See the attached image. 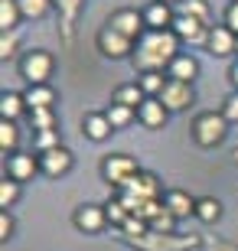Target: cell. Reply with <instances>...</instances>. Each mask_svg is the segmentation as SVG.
Returning a JSON list of instances; mask_svg holds the SVG:
<instances>
[{
  "label": "cell",
  "instance_id": "cell-27",
  "mask_svg": "<svg viewBox=\"0 0 238 251\" xmlns=\"http://www.w3.org/2000/svg\"><path fill=\"white\" fill-rule=\"evenodd\" d=\"M53 3L55 0H17V7H20V13L26 20H43L53 10Z\"/></svg>",
  "mask_w": 238,
  "mask_h": 251
},
{
  "label": "cell",
  "instance_id": "cell-20",
  "mask_svg": "<svg viewBox=\"0 0 238 251\" xmlns=\"http://www.w3.org/2000/svg\"><path fill=\"white\" fill-rule=\"evenodd\" d=\"M166 75H170L173 82H186V85H192V78L199 75V62H196L192 56H186V52H180V56L170 62Z\"/></svg>",
  "mask_w": 238,
  "mask_h": 251
},
{
  "label": "cell",
  "instance_id": "cell-3",
  "mask_svg": "<svg viewBox=\"0 0 238 251\" xmlns=\"http://www.w3.org/2000/svg\"><path fill=\"white\" fill-rule=\"evenodd\" d=\"M137 251H192L199 245V235H180V232H147L144 238L131 242Z\"/></svg>",
  "mask_w": 238,
  "mask_h": 251
},
{
  "label": "cell",
  "instance_id": "cell-6",
  "mask_svg": "<svg viewBox=\"0 0 238 251\" xmlns=\"http://www.w3.org/2000/svg\"><path fill=\"white\" fill-rule=\"evenodd\" d=\"M20 75H23L29 85H49V75H53V56H49L46 49H29L26 56L20 59Z\"/></svg>",
  "mask_w": 238,
  "mask_h": 251
},
{
  "label": "cell",
  "instance_id": "cell-44",
  "mask_svg": "<svg viewBox=\"0 0 238 251\" xmlns=\"http://www.w3.org/2000/svg\"><path fill=\"white\" fill-rule=\"evenodd\" d=\"M235 153H238V150H235ZM235 163H238V157H235Z\"/></svg>",
  "mask_w": 238,
  "mask_h": 251
},
{
  "label": "cell",
  "instance_id": "cell-36",
  "mask_svg": "<svg viewBox=\"0 0 238 251\" xmlns=\"http://www.w3.org/2000/svg\"><path fill=\"white\" fill-rule=\"evenodd\" d=\"M36 147H39V153H43V150H53V147H62V144H59V130H39Z\"/></svg>",
  "mask_w": 238,
  "mask_h": 251
},
{
  "label": "cell",
  "instance_id": "cell-23",
  "mask_svg": "<svg viewBox=\"0 0 238 251\" xmlns=\"http://www.w3.org/2000/svg\"><path fill=\"white\" fill-rule=\"evenodd\" d=\"M23 111H26L23 95H17V92H3L0 95V118H3V121H17Z\"/></svg>",
  "mask_w": 238,
  "mask_h": 251
},
{
  "label": "cell",
  "instance_id": "cell-40",
  "mask_svg": "<svg viewBox=\"0 0 238 251\" xmlns=\"http://www.w3.org/2000/svg\"><path fill=\"white\" fill-rule=\"evenodd\" d=\"M222 114H225V121H229V124H238V92L225 101V111H222Z\"/></svg>",
  "mask_w": 238,
  "mask_h": 251
},
{
  "label": "cell",
  "instance_id": "cell-22",
  "mask_svg": "<svg viewBox=\"0 0 238 251\" xmlns=\"http://www.w3.org/2000/svg\"><path fill=\"white\" fill-rule=\"evenodd\" d=\"M111 101L128 104V108H134V111H137L140 104L147 101V95H144V88H140L137 82H124V85H118V88H114V95H111Z\"/></svg>",
  "mask_w": 238,
  "mask_h": 251
},
{
  "label": "cell",
  "instance_id": "cell-13",
  "mask_svg": "<svg viewBox=\"0 0 238 251\" xmlns=\"http://www.w3.org/2000/svg\"><path fill=\"white\" fill-rule=\"evenodd\" d=\"M36 173H39V157H33V153H13V157H7V176L10 179L26 183Z\"/></svg>",
  "mask_w": 238,
  "mask_h": 251
},
{
  "label": "cell",
  "instance_id": "cell-29",
  "mask_svg": "<svg viewBox=\"0 0 238 251\" xmlns=\"http://www.w3.org/2000/svg\"><path fill=\"white\" fill-rule=\"evenodd\" d=\"M137 85L144 88V95H147V98H157V95L163 92L166 78H163L160 72H147V75H140V78H137Z\"/></svg>",
  "mask_w": 238,
  "mask_h": 251
},
{
  "label": "cell",
  "instance_id": "cell-14",
  "mask_svg": "<svg viewBox=\"0 0 238 251\" xmlns=\"http://www.w3.org/2000/svg\"><path fill=\"white\" fill-rule=\"evenodd\" d=\"M206 46H209L212 56H232L238 49V36L232 33L225 23H219V26L209 29V39H206Z\"/></svg>",
  "mask_w": 238,
  "mask_h": 251
},
{
  "label": "cell",
  "instance_id": "cell-4",
  "mask_svg": "<svg viewBox=\"0 0 238 251\" xmlns=\"http://www.w3.org/2000/svg\"><path fill=\"white\" fill-rule=\"evenodd\" d=\"M225 134H229V121H225V114H219V111L196 114V121H192V140H196L199 147H215Z\"/></svg>",
  "mask_w": 238,
  "mask_h": 251
},
{
  "label": "cell",
  "instance_id": "cell-30",
  "mask_svg": "<svg viewBox=\"0 0 238 251\" xmlns=\"http://www.w3.org/2000/svg\"><path fill=\"white\" fill-rule=\"evenodd\" d=\"M180 13H186V17H196L199 23H206V26L212 29V23H209V7H206V0H186L183 7H180Z\"/></svg>",
  "mask_w": 238,
  "mask_h": 251
},
{
  "label": "cell",
  "instance_id": "cell-16",
  "mask_svg": "<svg viewBox=\"0 0 238 251\" xmlns=\"http://www.w3.org/2000/svg\"><path fill=\"white\" fill-rule=\"evenodd\" d=\"M23 101H26V111H46V108H55L59 95L53 85H29L23 92Z\"/></svg>",
  "mask_w": 238,
  "mask_h": 251
},
{
  "label": "cell",
  "instance_id": "cell-2",
  "mask_svg": "<svg viewBox=\"0 0 238 251\" xmlns=\"http://www.w3.org/2000/svg\"><path fill=\"white\" fill-rule=\"evenodd\" d=\"M160 193H163V183H160V176H157V173H147V170H140L137 176H134L128 186L121 189L118 199L128 205V212L134 215L144 202H154V199H160Z\"/></svg>",
  "mask_w": 238,
  "mask_h": 251
},
{
  "label": "cell",
  "instance_id": "cell-38",
  "mask_svg": "<svg viewBox=\"0 0 238 251\" xmlns=\"http://www.w3.org/2000/svg\"><path fill=\"white\" fill-rule=\"evenodd\" d=\"M13 228H17V222H13V215H10L7 209H0V242H7L10 235H13Z\"/></svg>",
  "mask_w": 238,
  "mask_h": 251
},
{
  "label": "cell",
  "instance_id": "cell-45",
  "mask_svg": "<svg viewBox=\"0 0 238 251\" xmlns=\"http://www.w3.org/2000/svg\"><path fill=\"white\" fill-rule=\"evenodd\" d=\"M235 52H238V49H235Z\"/></svg>",
  "mask_w": 238,
  "mask_h": 251
},
{
  "label": "cell",
  "instance_id": "cell-11",
  "mask_svg": "<svg viewBox=\"0 0 238 251\" xmlns=\"http://www.w3.org/2000/svg\"><path fill=\"white\" fill-rule=\"evenodd\" d=\"M72 222H75V228H79V232L98 235V232H105L108 215H105V209H101V205H79V209L72 212Z\"/></svg>",
  "mask_w": 238,
  "mask_h": 251
},
{
  "label": "cell",
  "instance_id": "cell-15",
  "mask_svg": "<svg viewBox=\"0 0 238 251\" xmlns=\"http://www.w3.org/2000/svg\"><path fill=\"white\" fill-rule=\"evenodd\" d=\"M173 20H176V13H173V7H170V3L150 0V3L144 7V23H147V29H173Z\"/></svg>",
  "mask_w": 238,
  "mask_h": 251
},
{
  "label": "cell",
  "instance_id": "cell-41",
  "mask_svg": "<svg viewBox=\"0 0 238 251\" xmlns=\"http://www.w3.org/2000/svg\"><path fill=\"white\" fill-rule=\"evenodd\" d=\"M206 251H238V245H232V242H209Z\"/></svg>",
  "mask_w": 238,
  "mask_h": 251
},
{
  "label": "cell",
  "instance_id": "cell-17",
  "mask_svg": "<svg viewBox=\"0 0 238 251\" xmlns=\"http://www.w3.org/2000/svg\"><path fill=\"white\" fill-rule=\"evenodd\" d=\"M163 205L176 215V222L196 215V199H192L186 189H166V193H163Z\"/></svg>",
  "mask_w": 238,
  "mask_h": 251
},
{
  "label": "cell",
  "instance_id": "cell-10",
  "mask_svg": "<svg viewBox=\"0 0 238 251\" xmlns=\"http://www.w3.org/2000/svg\"><path fill=\"white\" fill-rule=\"evenodd\" d=\"M157 98H160V104H163L166 111H186V108L196 101V95H192V85L173 82V78H166L163 92L157 95Z\"/></svg>",
  "mask_w": 238,
  "mask_h": 251
},
{
  "label": "cell",
  "instance_id": "cell-8",
  "mask_svg": "<svg viewBox=\"0 0 238 251\" xmlns=\"http://www.w3.org/2000/svg\"><path fill=\"white\" fill-rule=\"evenodd\" d=\"M95 43H98L101 56H108V59H128V56H134V39L121 36L118 29H111V26H101Z\"/></svg>",
  "mask_w": 238,
  "mask_h": 251
},
{
  "label": "cell",
  "instance_id": "cell-21",
  "mask_svg": "<svg viewBox=\"0 0 238 251\" xmlns=\"http://www.w3.org/2000/svg\"><path fill=\"white\" fill-rule=\"evenodd\" d=\"M85 0H55V7H59V26H62V43H72V26H75V17H79V10H82Z\"/></svg>",
  "mask_w": 238,
  "mask_h": 251
},
{
  "label": "cell",
  "instance_id": "cell-37",
  "mask_svg": "<svg viewBox=\"0 0 238 251\" xmlns=\"http://www.w3.org/2000/svg\"><path fill=\"white\" fill-rule=\"evenodd\" d=\"M17 56V33H3L0 36V59L7 62V59Z\"/></svg>",
  "mask_w": 238,
  "mask_h": 251
},
{
  "label": "cell",
  "instance_id": "cell-25",
  "mask_svg": "<svg viewBox=\"0 0 238 251\" xmlns=\"http://www.w3.org/2000/svg\"><path fill=\"white\" fill-rule=\"evenodd\" d=\"M219 215H222V202L215 199V196L196 199V219H199V222H215Z\"/></svg>",
  "mask_w": 238,
  "mask_h": 251
},
{
  "label": "cell",
  "instance_id": "cell-9",
  "mask_svg": "<svg viewBox=\"0 0 238 251\" xmlns=\"http://www.w3.org/2000/svg\"><path fill=\"white\" fill-rule=\"evenodd\" d=\"M39 157V173L43 176H49V179H59V176H65L69 170H72V153L65 147H53V150H43V153H36Z\"/></svg>",
  "mask_w": 238,
  "mask_h": 251
},
{
  "label": "cell",
  "instance_id": "cell-43",
  "mask_svg": "<svg viewBox=\"0 0 238 251\" xmlns=\"http://www.w3.org/2000/svg\"><path fill=\"white\" fill-rule=\"evenodd\" d=\"M160 3H173V0H160Z\"/></svg>",
  "mask_w": 238,
  "mask_h": 251
},
{
  "label": "cell",
  "instance_id": "cell-32",
  "mask_svg": "<svg viewBox=\"0 0 238 251\" xmlns=\"http://www.w3.org/2000/svg\"><path fill=\"white\" fill-rule=\"evenodd\" d=\"M105 215H108V222H111V225H118V228H124V222L131 219L128 205L121 202V199H111V202L105 205Z\"/></svg>",
  "mask_w": 238,
  "mask_h": 251
},
{
  "label": "cell",
  "instance_id": "cell-34",
  "mask_svg": "<svg viewBox=\"0 0 238 251\" xmlns=\"http://www.w3.org/2000/svg\"><path fill=\"white\" fill-rule=\"evenodd\" d=\"M20 199V183L17 179H3V183H0V205H3V209H7V205H13Z\"/></svg>",
  "mask_w": 238,
  "mask_h": 251
},
{
  "label": "cell",
  "instance_id": "cell-19",
  "mask_svg": "<svg viewBox=\"0 0 238 251\" xmlns=\"http://www.w3.org/2000/svg\"><path fill=\"white\" fill-rule=\"evenodd\" d=\"M166 114H170V111L160 104V98H147V101L137 108L140 124H144V127H150V130H160V127H163V124H166Z\"/></svg>",
  "mask_w": 238,
  "mask_h": 251
},
{
  "label": "cell",
  "instance_id": "cell-24",
  "mask_svg": "<svg viewBox=\"0 0 238 251\" xmlns=\"http://www.w3.org/2000/svg\"><path fill=\"white\" fill-rule=\"evenodd\" d=\"M17 147H20V127H17V121H3V118H0V150L13 157Z\"/></svg>",
  "mask_w": 238,
  "mask_h": 251
},
{
  "label": "cell",
  "instance_id": "cell-18",
  "mask_svg": "<svg viewBox=\"0 0 238 251\" xmlns=\"http://www.w3.org/2000/svg\"><path fill=\"white\" fill-rule=\"evenodd\" d=\"M82 130H85V137L95 140V144H101V140H108L111 137V121H108V114L105 111H88L82 118Z\"/></svg>",
  "mask_w": 238,
  "mask_h": 251
},
{
  "label": "cell",
  "instance_id": "cell-28",
  "mask_svg": "<svg viewBox=\"0 0 238 251\" xmlns=\"http://www.w3.org/2000/svg\"><path fill=\"white\" fill-rule=\"evenodd\" d=\"M105 114H108L111 127L118 130V127H128V124L134 121V114H137V111H134V108H128V104H118V101H111V108H108Z\"/></svg>",
  "mask_w": 238,
  "mask_h": 251
},
{
  "label": "cell",
  "instance_id": "cell-1",
  "mask_svg": "<svg viewBox=\"0 0 238 251\" xmlns=\"http://www.w3.org/2000/svg\"><path fill=\"white\" fill-rule=\"evenodd\" d=\"M180 56V39L173 29H147L144 36L134 43V69H140V75L147 72H163L170 69V62Z\"/></svg>",
  "mask_w": 238,
  "mask_h": 251
},
{
  "label": "cell",
  "instance_id": "cell-35",
  "mask_svg": "<svg viewBox=\"0 0 238 251\" xmlns=\"http://www.w3.org/2000/svg\"><path fill=\"white\" fill-rule=\"evenodd\" d=\"M150 232H176V215L170 212L166 205H163V212H160L154 222H150Z\"/></svg>",
  "mask_w": 238,
  "mask_h": 251
},
{
  "label": "cell",
  "instance_id": "cell-12",
  "mask_svg": "<svg viewBox=\"0 0 238 251\" xmlns=\"http://www.w3.org/2000/svg\"><path fill=\"white\" fill-rule=\"evenodd\" d=\"M173 33L180 43H199V39H209V26L199 23L196 17H186V13H176L173 20Z\"/></svg>",
  "mask_w": 238,
  "mask_h": 251
},
{
  "label": "cell",
  "instance_id": "cell-5",
  "mask_svg": "<svg viewBox=\"0 0 238 251\" xmlns=\"http://www.w3.org/2000/svg\"><path fill=\"white\" fill-rule=\"evenodd\" d=\"M137 173H140V163L134 157H128V153H111V157L101 160V176L118 189H124Z\"/></svg>",
  "mask_w": 238,
  "mask_h": 251
},
{
  "label": "cell",
  "instance_id": "cell-31",
  "mask_svg": "<svg viewBox=\"0 0 238 251\" xmlns=\"http://www.w3.org/2000/svg\"><path fill=\"white\" fill-rule=\"evenodd\" d=\"M121 232H124V238H128V245H131V242H137V238H144V235L150 232V225H147L140 215H131L128 222H124V228H121Z\"/></svg>",
  "mask_w": 238,
  "mask_h": 251
},
{
  "label": "cell",
  "instance_id": "cell-42",
  "mask_svg": "<svg viewBox=\"0 0 238 251\" xmlns=\"http://www.w3.org/2000/svg\"><path fill=\"white\" fill-rule=\"evenodd\" d=\"M229 78H232V85H235V92H238V62L232 65V72H229Z\"/></svg>",
  "mask_w": 238,
  "mask_h": 251
},
{
  "label": "cell",
  "instance_id": "cell-26",
  "mask_svg": "<svg viewBox=\"0 0 238 251\" xmlns=\"http://www.w3.org/2000/svg\"><path fill=\"white\" fill-rule=\"evenodd\" d=\"M20 7H17V0H0V29L3 33H13L20 23Z\"/></svg>",
  "mask_w": 238,
  "mask_h": 251
},
{
  "label": "cell",
  "instance_id": "cell-7",
  "mask_svg": "<svg viewBox=\"0 0 238 251\" xmlns=\"http://www.w3.org/2000/svg\"><path fill=\"white\" fill-rule=\"evenodd\" d=\"M108 26H111V29H118L121 36H128V39H134V43H137V39L147 33L144 10H131V7L114 10V13L108 17Z\"/></svg>",
  "mask_w": 238,
  "mask_h": 251
},
{
  "label": "cell",
  "instance_id": "cell-39",
  "mask_svg": "<svg viewBox=\"0 0 238 251\" xmlns=\"http://www.w3.org/2000/svg\"><path fill=\"white\" fill-rule=\"evenodd\" d=\"M225 26H229L232 33L238 36V0H232L229 10H225Z\"/></svg>",
  "mask_w": 238,
  "mask_h": 251
},
{
  "label": "cell",
  "instance_id": "cell-33",
  "mask_svg": "<svg viewBox=\"0 0 238 251\" xmlns=\"http://www.w3.org/2000/svg\"><path fill=\"white\" fill-rule=\"evenodd\" d=\"M29 118H33V127L39 130H59L55 127V108H46V111H29Z\"/></svg>",
  "mask_w": 238,
  "mask_h": 251
}]
</instances>
